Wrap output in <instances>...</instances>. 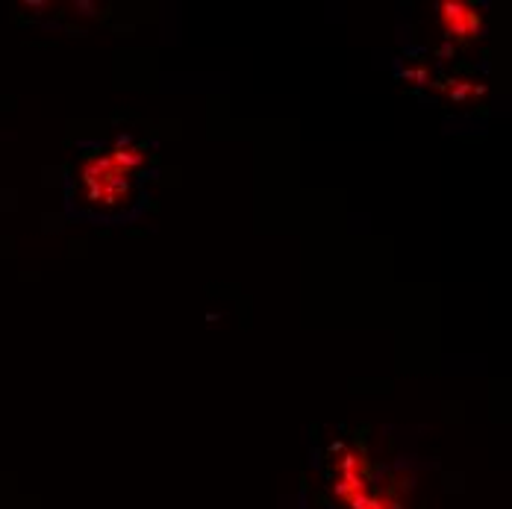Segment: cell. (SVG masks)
Segmentation results:
<instances>
[{
  "instance_id": "cell-1",
  "label": "cell",
  "mask_w": 512,
  "mask_h": 509,
  "mask_svg": "<svg viewBox=\"0 0 512 509\" xmlns=\"http://www.w3.org/2000/svg\"><path fill=\"white\" fill-rule=\"evenodd\" d=\"M145 165V148L118 139L103 151L89 153L74 177V198L95 212H118L136 195V174Z\"/></svg>"
},
{
  "instance_id": "cell-2",
  "label": "cell",
  "mask_w": 512,
  "mask_h": 509,
  "mask_svg": "<svg viewBox=\"0 0 512 509\" xmlns=\"http://www.w3.org/2000/svg\"><path fill=\"white\" fill-rule=\"evenodd\" d=\"M330 492L342 509H404L398 483H377V468L354 445H342L330 459Z\"/></svg>"
},
{
  "instance_id": "cell-3",
  "label": "cell",
  "mask_w": 512,
  "mask_h": 509,
  "mask_svg": "<svg viewBox=\"0 0 512 509\" xmlns=\"http://www.w3.org/2000/svg\"><path fill=\"white\" fill-rule=\"evenodd\" d=\"M439 12V27L445 39L451 42H474L483 36V12L474 3L465 0H442L436 6Z\"/></svg>"
}]
</instances>
